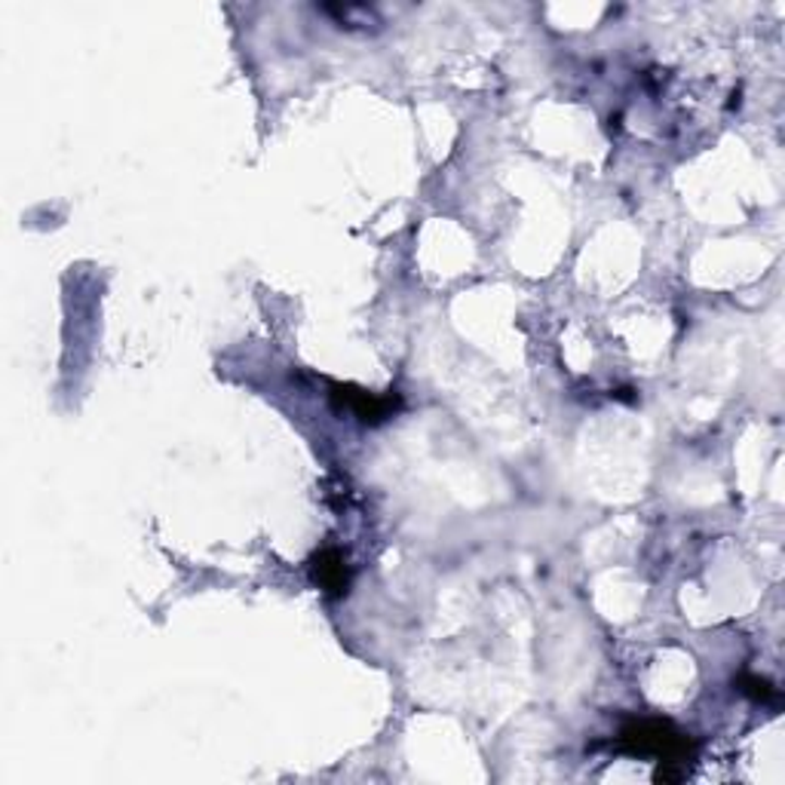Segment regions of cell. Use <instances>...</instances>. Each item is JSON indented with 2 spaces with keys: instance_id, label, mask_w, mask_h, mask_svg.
Instances as JSON below:
<instances>
[{
  "instance_id": "obj_1",
  "label": "cell",
  "mask_w": 785,
  "mask_h": 785,
  "mask_svg": "<svg viewBox=\"0 0 785 785\" xmlns=\"http://www.w3.org/2000/svg\"><path fill=\"white\" fill-rule=\"evenodd\" d=\"M616 746L630 755H653L660 761H675V764L694 758V743L678 734L669 721H632L623 727Z\"/></svg>"
},
{
  "instance_id": "obj_2",
  "label": "cell",
  "mask_w": 785,
  "mask_h": 785,
  "mask_svg": "<svg viewBox=\"0 0 785 785\" xmlns=\"http://www.w3.org/2000/svg\"><path fill=\"white\" fill-rule=\"evenodd\" d=\"M332 390H335V399H341L347 409L357 411V418L365 421V424L387 421L390 411H396V406H399L396 396H372V392L357 390V387H350V384H347V387H344V384H332Z\"/></svg>"
},
{
  "instance_id": "obj_3",
  "label": "cell",
  "mask_w": 785,
  "mask_h": 785,
  "mask_svg": "<svg viewBox=\"0 0 785 785\" xmlns=\"http://www.w3.org/2000/svg\"><path fill=\"white\" fill-rule=\"evenodd\" d=\"M310 574H313V583L325 589L328 596L341 598L350 589V568H347V559L338 549L328 547L323 552H316L313 562H310Z\"/></svg>"
},
{
  "instance_id": "obj_4",
  "label": "cell",
  "mask_w": 785,
  "mask_h": 785,
  "mask_svg": "<svg viewBox=\"0 0 785 785\" xmlns=\"http://www.w3.org/2000/svg\"><path fill=\"white\" fill-rule=\"evenodd\" d=\"M739 690H746L755 700H773V697H776V690L770 687V682L755 678V675H743V678H739Z\"/></svg>"
}]
</instances>
